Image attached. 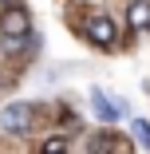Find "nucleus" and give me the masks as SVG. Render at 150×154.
Masks as SVG:
<instances>
[{"instance_id": "obj_1", "label": "nucleus", "mask_w": 150, "mask_h": 154, "mask_svg": "<svg viewBox=\"0 0 150 154\" xmlns=\"http://www.w3.org/2000/svg\"><path fill=\"white\" fill-rule=\"evenodd\" d=\"M0 131L4 134H28L32 131V107L28 103H8L4 111H0Z\"/></svg>"}, {"instance_id": "obj_7", "label": "nucleus", "mask_w": 150, "mask_h": 154, "mask_svg": "<svg viewBox=\"0 0 150 154\" xmlns=\"http://www.w3.org/2000/svg\"><path fill=\"white\" fill-rule=\"evenodd\" d=\"M63 146H67V138H47V142H44V150H47V154H55V150H63Z\"/></svg>"}, {"instance_id": "obj_6", "label": "nucleus", "mask_w": 150, "mask_h": 154, "mask_svg": "<svg viewBox=\"0 0 150 154\" xmlns=\"http://www.w3.org/2000/svg\"><path fill=\"white\" fill-rule=\"evenodd\" d=\"M130 131H134V142H138L142 150H150V122H146V119H134Z\"/></svg>"}, {"instance_id": "obj_5", "label": "nucleus", "mask_w": 150, "mask_h": 154, "mask_svg": "<svg viewBox=\"0 0 150 154\" xmlns=\"http://www.w3.org/2000/svg\"><path fill=\"white\" fill-rule=\"evenodd\" d=\"M91 103H95V111H99V119H107V122H111V119L118 115V107L111 103V95H103V91H95V95H91Z\"/></svg>"}, {"instance_id": "obj_3", "label": "nucleus", "mask_w": 150, "mask_h": 154, "mask_svg": "<svg viewBox=\"0 0 150 154\" xmlns=\"http://www.w3.org/2000/svg\"><path fill=\"white\" fill-rule=\"evenodd\" d=\"M127 24L134 28V32H146L150 28V0H134V4L127 8Z\"/></svg>"}, {"instance_id": "obj_4", "label": "nucleus", "mask_w": 150, "mask_h": 154, "mask_svg": "<svg viewBox=\"0 0 150 154\" xmlns=\"http://www.w3.org/2000/svg\"><path fill=\"white\" fill-rule=\"evenodd\" d=\"M91 40H95L99 48H111V44H115V20L95 16V20H91Z\"/></svg>"}, {"instance_id": "obj_2", "label": "nucleus", "mask_w": 150, "mask_h": 154, "mask_svg": "<svg viewBox=\"0 0 150 154\" xmlns=\"http://www.w3.org/2000/svg\"><path fill=\"white\" fill-rule=\"evenodd\" d=\"M0 36H32V16L24 4H8L0 12Z\"/></svg>"}]
</instances>
